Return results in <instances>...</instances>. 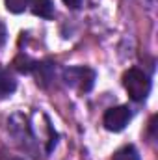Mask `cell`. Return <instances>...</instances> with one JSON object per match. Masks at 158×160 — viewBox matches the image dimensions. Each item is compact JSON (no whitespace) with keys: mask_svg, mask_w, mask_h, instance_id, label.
<instances>
[{"mask_svg":"<svg viewBox=\"0 0 158 160\" xmlns=\"http://www.w3.org/2000/svg\"><path fill=\"white\" fill-rule=\"evenodd\" d=\"M123 86L128 93V97L136 102H143L149 93H151V78L145 71L141 69H128L125 75H123Z\"/></svg>","mask_w":158,"mask_h":160,"instance_id":"1","label":"cell"},{"mask_svg":"<svg viewBox=\"0 0 158 160\" xmlns=\"http://www.w3.org/2000/svg\"><path fill=\"white\" fill-rule=\"evenodd\" d=\"M7 128L11 132V136L21 143L22 149L26 151H32V147L39 142L36 132H34V127L30 119L24 116V114H13L9 119H7Z\"/></svg>","mask_w":158,"mask_h":160,"instance_id":"2","label":"cell"},{"mask_svg":"<svg viewBox=\"0 0 158 160\" xmlns=\"http://www.w3.org/2000/svg\"><path fill=\"white\" fill-rule=\"evenodd\" d=\"M95 80H97V73L91 67L75 65L63 69V82L80 93H89L95 86Z\"/></svg>","mask_w":158,"mask_h":160,"instance_id":"3","label":"cell"},{"mask_svg":"<svg viewBox=\"0 0 158 160\" xmlns=\"http://www.w3.org/2000/svg\"><path fill=\"white\" fill-rule=\"evenodd\" d=\"M132 119V110L125 104L121 106H112L104 112L102 116V125L110 132H121L126 128V125Z\"/></svg>","mask_w":158,"mask_h":160,"instance_id":"4","label":"cell"},{"mask_svg":"<svg viewBox=\"0 0 158 160\" xmlns=\"http://www.w3.org/2000/svg\"><path fill=\"white\" fill-rule=\"evenodd\" d=\"M32 75L36 77V82L45 88L54 77V63L52 62H36V67H34Z\"/></svg>","mask_w":158,"mask_h":160,"instance_id":"5","label":"cell"},{"mask_svg":"<svg viewBox=\"0 0 158 160\" xmlns=\"http://www.w3.org/2000/svg\"><path fill=\"white\" fill-rule=\"evenodd\" d=\"M15 89H17V80H15V77L7 69L0 67V99L11 97L15 93Z\"/></svg>","mask_w":158,"mask_h":160,"instance_id":"6","label":"cell"},{"mask_svg":"<svg viewBox=\"0 0 158 160\" xmlns=\"http://www.w3.org/2000/svg\"><path fill=\"white\" fill-rule=\"evenodd\" d=\"M30 9L39 19H52L54 17V2L52 0H32Z\"/></svg>","mask_w":158,"mask_h":160,"instance_id":"7","label":"cell"},{"mask_svg":"<svg viewBox=\"0 0 158 160\" xmlns=\"http://www.w3.org/2000/svg\"><path fill=\"white\" fill-rule=\"evenodd\" d=\"M13 67H15L19 73H22V75H30V73L34 71V67H36V60L28 58L26 54H19V56L15 58V62H13Z\"/></svg>","mask_w":158,"mask_h":160,"instance_id":"8","label":"cell"},{"mask_svg":"<svg viewBox=\"0 0 158 160\" xmlns=\"http://www.w3.org/2000/svg\"><path fill=\"white\" fill-rule=\"evenodd\" d=\"M112 160H141V158H140V153L134 145H125L114 155Z\"/></svg>","mask_w":158,"mask_h":160,"instance_id":"9","label":"cell"},{"mask_svg":"<svg viewBox=\"0 0 158 160\" xmlns=\"http://www.w3.org/2000/svg\"><path fill=\"white\" fill-rule=\"evenodd\" d=\"M4 2H6V9L15 13V15L26 11L30 8V4H32V0H4Z\"/></svg>","mask_w":158,"mask_h":160,"instance_id":"10","label":"cell"},{"mask_svg":"<svg viewBox=\"0 0 158 160\" xmlns=\"http://www.w3.org/2000/svg\"><path fill=\"white\" fill-rule=\"evenodd\" d=\"M6 41H7V28H6L4 21L0 19V48L6 45Z\"/></svg>","mask_w":158,"mask_h":160,"instance_id":"11","label":"cell"},{"mask_svg":"<svg viewBox=\"0 0 158 160\" xmlns=\"http://www.w3.org/2000/svg\"><path fill=\"white\" fill-rule=\"evenodd\" d=\"M63 4L67 8H71V9H78L80 6H82V0H63Z\"/></svg>","mask_w":158,"mask_h":160,"instance_id":"12","label":"cell"}]
</instances>
